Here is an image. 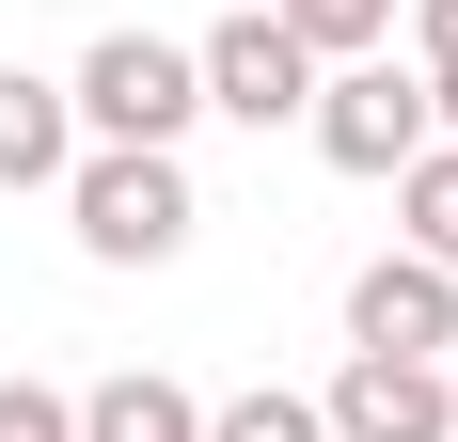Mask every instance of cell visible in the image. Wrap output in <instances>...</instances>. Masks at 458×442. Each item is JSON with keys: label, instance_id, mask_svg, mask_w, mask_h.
I'll list each match as a JSON object with an SVG mask.
<instances>
[{"label": "cell", "instance_id": "obj_9", "mask_svg": "<svg viewBox=\"0 0 458 442\" xmlns=\"http://www.w3.org/2000/svg\"><path fill=\"white\" fill-rule=\"evenodd\" d=\"M395 206H411V253H427V268H458V142H427L411 174H395Z\"/></svg>", "mask_w": 458, "mask_h": 442}, {"label": "cell", "instance_id": "obj_6", "mask_svg": "<svg viewBox=\"0 0 458 442\" xmlns=\"http://www.w3.org/2000/svg\"><path fill=\"white\" fill-rule=\"evenodd\" d=\"M348 348L443 363V348H458V268H427V253H379L364 285H348Z\"/></svg>", "mask_w": 458, "mask_h": 442}, {"label": "cell", "instance_id": "obj_4", "mask_svg": "<svg viewBox=\"0 0 458 442\" xmlns=\"http://www.w3.org/2000/svg\"><path fill=\"white\" fill-rule=\"evenodd\" d=\"M190 80H206V111H237V127L269 142V127H301V111H317V47L253 0V16H222V32L190 47Z\"/></svg>", "mask_w": 458, "mask_h": 442}, {"label": "cell", "instance_id": "obj_1", "mask_svg": "<svg viewBox=\"0 0 458 442\" xmlns=\"http://www.w3.org/2000/svg\"><path fill=\"white\" fill-rule=\"evenodd\" d=\"M64 221H80L95 268H174L206 206H190L174 142H80V158H64Z\"/></svg>", "mask_w": 458, "mask_h": 442}, {"label": "cell", "instance_id": "obj_2", "mask_svg": "<svg viewBox=\"0 0 458 442\" xmlns=\"http://www.w3.org/2000/svg\"><path fill=\"white\" fill-rule=\"evenodd\" d=\"M64 111H80V142H190L206 80H190V47H158V32H95L80 80H64Z\"/></svg>", "mask_w": 458, "mask_h": 442}, {"label": "cell", "instance_id": "obj_13", "mask_svg": "<svg viewBox=\"0 0 458 442\" xmlns=\"http://www.w3.org/2000/svg\"><path fill=\"white\" fill-rule=\"evenodd\" d=\"M427 142H458V64H427Z\"/></svg>", "mask_w": 458, "mask_h": 442}, {"label": "cell", "instance_id": "obj_3", "mask_svg": "<svg viewBox=\"0 0 458 442\" xmlns=\"http://www.w3.org/2000/svg\"><path fill=\"white\" fill-rule=\"evenodd\" d=\"M301 127H317L332 174H411L427 158V80L411 64H317V111Z\"/></svg>", "mask_w": 458, "mask_h": 442}, {"label": "cell", "instance_id": "obj_7", "mask_svg": "<svg viewBox=\"0 0 458 442\" xmlns=\"http://www.w3.org/2000/svg\"><path fill=\"white\" fill-rule=\"evenodd\" d=\"M64 158H80V111H64V80L0 64V190H64Z\"/></svg>", "mask_w": 458, "mask_h": 442}, {"label": "cell", "instance_id": "obj_11", "mask_svg": "<svg viewBox=\"0 0 458 442\" xmlns=\"http://www.w3.org/2000/svg\"><path fill=\"white\" fill-rule=\"evenodd\" d=\"M0 442H80V395H47V379H0Z\"/></svg>", "mask_w": 458, "mask_h": 442}, {"label": "cell", "instance_id": "obj_8", "mask_svg": "<svg viewBox=\"0 0 458 442\" xmlns=\"http://www.w3.org/2000/svg\"><path fill=\"white\" fill-rule=\"evenodd\" d=\"M80 442H206V395L158 379V363H127V379H95V395H80Z\"/></svg>", "mask_w": 458, "mask_h": 442}, {"label": "cell", "instance_id": "obj_10", "mask_svg": "<svg viewBox=\"0 0 458 442\" xmlns=\"http://www.w3.org/2000/svg\"><path fill=\"white\" fill-rule=\"evenodd\" d=\"M206 442H332V427H317V395H269V379H253V395L206 411Z\"/></svg>", "mask_w": 458, "mask_h": 442}, {"label": "cell", "instance_id": "obj_12", "mask_svg": "<svg viewBox=\"0 0 458 442\" xmlns=\"http://www.w3.org/2000/svg\"><path fill=\"white\" fill-rule=\"evenodd\" d=\"M395 16H411V47H427V64H458V0H395Z\"/></svg>", "mask_w": 458, "mask_h": 442}, {"label": "cell", "instance_id": "obj_5", "mask_svg": "<svg viewBox=\"0 0 458 442\" xmlns=\"http://www.w3.org/2000/svg\"><path fill=\"white\" fill-rule=\"evenodd\" d=\"M332 442H458V379L443 363H395V348H348V379L317 395Z\"/></svg>", "mask_w": 458, "mask_h": 442}]
</instances>
